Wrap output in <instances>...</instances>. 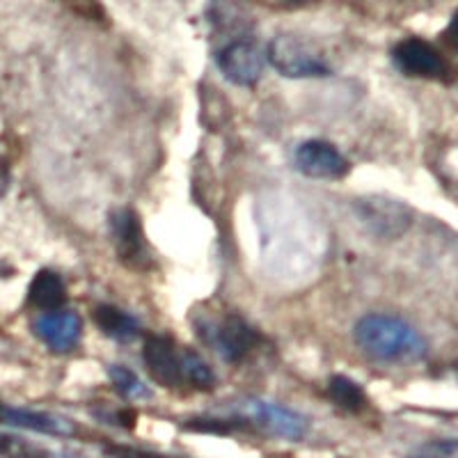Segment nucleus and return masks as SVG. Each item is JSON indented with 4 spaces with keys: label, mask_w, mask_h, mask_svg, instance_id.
I'll list each match as a JSON object with an SVG mask.
<instances>
[{
    "label": "nucleus",
    "mask_w": 458,
    "mask_h": 458,
    "mask_svg": "<svg viewBox=\"0 0 458 458\" xmlns=\"http://www.w3.org/2000/svg\"><path fill=\"white\" fill-rule=\"evenodd\" d=\"M355 344L380 362H420L427 358L424 335L408 321L392 314H367L355 323Z\"/></svg>",
    "instance_id": "nucleus-1"
},
{
    "label": "nucleus",
    "mask_w": 458,
    "mask_h": 458,
    "mask_svg": "<svg viewBox=\"0 0 458 458\" xmlns=\"http://www.w3.org/2000/svg\"><path fill=\"white\" fill-rule=\"evenodd\" d=\"M355 216L378 241L401 239L412 225V208L387 195H367L355 199Z\"/></svg>",
    "instance_id": "nucleus-2"
},
{
    "label": "nucleus",
    "mask_w": 458,
    "mask_h": 458,
    "mask_svg": "<svg viewBox=\"0 0 458 458\" xmlns=\"http://www.w3.org/2000/svg\"><path fill=\"white\" fill-rule=\"evenodd\" d=\"M198 333L225 362H241L257 344L255 330L236 314L198 318Z\"/></svg>",
    "instance_id": "nucleus-3"
},
{
    "label": "nucleus",
    "mask_w": 458,
    "mask_h": 458,
    "mask_svg": "<svg viewBox=\"0 0 458 458\" xmlns=\"http://www.w3.org/2000/svg\"><path fill=\"white\" fill-rule=\"evenodd\" d=\"M268 63L286 79H321L330 76V67L321 55L296 35H276L268 44Z\"/></svg>",
    "instance_id": "nucleus-4"
},
{
    "label": "nucleus",
    "mask_w": 458,
    "mask_h": 458,
    "mask_svg": "<svg viewBox=\"0 0 458 458\" xmlns=\"http://www.w3.org/2000/svg\"><path fill=\"white\" fill-rule=\"evenodd\" d=\"M232 411L241 415L245 422H252L257 427L266 428L273 436L286 437V440H301L310 431V420L292 408L273 403V401L261 399H243L236 401Z\"/></svg>",
    "instance_id": "nucleus-5"
},
{
    "label": "nucleus",
    "mask_w": 458,
    "mask_h": 458,
    "mask_svg": "<svg viewBox=\"0 0 458 458\" xmlns=\"http://www.w3.org/2000/svg\"><path fill=\"white\" fill-rule=\"evenodd\" d=\"M110 236H113L114 250L120 257L122 264L136 271H145L151 266V252L147 245L145 234H142V225L138 214L129 207H117L108 216Z\"/></svg>",
    "instance_id": "nucleus-6"
},
{
    "label": "nucleus",
    "mask_w": 458,
    "mask_h": 458,
    "mask_svg": "<svg viewBox=\"0 0 458 458\" xmlns=\"http://www.w3.org/2000/svg\"><path fill=\"white\" fill-rule=\"evenodd\" d=\"M293 165L301 174L312 179H342L351 170L349 158L326 140L301 142L293 151Z\"/></svg>",
    "instance_id": "nucleus-7"
},
{
    "label": "nucleus",
    "mask_w": 458,
    "mask_h": 458,
    "mask_svg": "<svg viewBox=\"0 0 458 458\" xmlns=\"http://www.w3.org/2000/svg\"><path fill=\"white\" fill-rule=\"evenodd\" d=\"M216 63L225 79L241 88H252L264 72V55L257 44L248 42V39H234L220 48Z\"/></svg>",
    "instance_id": "nucleus-8"
},
{
    "label": "nucleus",
    "mask_w": 458,
    "mask_h": 458,
    "mask_svg": "<svg viewBox=\"0 0 458 458\" xmlns=\"http://www.w3.org/2000/svg\"><path fill=\"white\" fill-rule=\"evenodd\" d=\"M392 60L401 73L412 79H443L447 73V63L433 44L424 42L420 37H408L399 42L392 51Z\"/></svg>",
    "instance_id": "nucleus-9"
},
{
    "label": "nucleus",
    "mask_w": 458,
    "mask_h": 458,
    "mask_svg": "<svg viewBox=\"0 0 458 458\" xmlns=\"http://www.w3.org/2000/svg\"><path fill=\"white\" fill-rule=\"evenodd\" d=\"M142 360H145L147 371L158 386L174 390L183 383L182 378V353L177 351L174 342L161 335L147 337L145 349H142Z\"/></svg>",
    "instance_id": "nucleus-10"
},
{
    "label": "nucleus",
    "mask_w": 458,
    "mask_h": 458,
    "mask_svg": "<svg viewBox=\"0 0 458 458\" xmlns=\"http://www.w3.org/2000/svg\"><path fill=\"white\" fill-rule=\"evenodd\" d=\"M35 335L47 344L48 349L55 353H67L83 335V323L81 317L72 310H55V312H44L35 321Z\"/></svg>",
    "instance_id": "nucleus-11"
},
{
    "label": "nucleus",
    "mask_w": 458,
    "mask_h": 458,
    "mask_svg": "<svg viewBox=\"0 0 458 458\" xmlns=\"http://www.w3.org/2000/svg\"><path fill=\"white\" fill-rule=\"evenodd\" d=\"M0 422L35 433H47V436H73L76 433L72 420L51 415V412L28 411V408L0 406Z\"/></svg>",
    "instance_id": "nucleus-12"
},
{
    "label": "nucleus",
    "mask_w": 458,
    "mask_h": 458,
    "mask_svg": "<svg viewBox=\"0 0 458 458\" xmlns=\"http://www.w3.org/2000/svg\"><path fill=\"white\" fill-rule=\"evenodd\" d=\"M67 298V286L63 277L53 271H39L32 277L28 286V301L32 308L42 310V312H55Z\"/></svg>",
    "instance_id": "nucleus-13"
},
{
    "label": "nucleus",
    "mask_w": 458,
    "mask_h": 458,
    "mask_svg": "<svg viewBox=\"0 0 458 458\" xmlns=\"http://www.w3.org/2000/svg\"><path fill=\"white\" fill-rule=\"evenodd\" d=\"M94 321H97L101 333L117 339V342H131L140 330L136 318L122 312L120 308H113V305H99L94 310Z\"/></svg>",
    "instance_id": "nucleus-14"
},
{
    "label": "nucleus",
    "mask_w": 458,
    "mask_h": 458,
    "mask_svg": "<svg viewBox=\"0 0 458 458\" xmlns=\"http://www.w3.org/2000/svg\"><path fill=\"white\" fill-rule=\"evenodd\" d=\"M328 394L339 408H346L351 412L365 411L367 403H369L365 390L349 376H333L328 383Z\"/></svg>",
    "instance_id": "nucleus-15"
},
{
    "label": "nucleus",
    "mask_w": 458,
    "mask_h": 458,
    "mask_svg": "<svg viewBox=\"0 0 458 458\" xmlns=\"http://www.w3.org/2000/svg\"><path fill=\"white\" fill-rule=\"evenodd\" d=\"M182 378L183 383H188L191 387H198V390H211V387H216L214 369L195 351H182Z\"/></svg>",
    "instance_id": "nucleus-16"
},
{
    "label": "nucleus",
    "mask_w": 458,
    "mask_h": 458,
    "mask_svg": "<svg viewBox=\"0 0 458 458\" xmlns=\"http://www.w3.org/2000/svg\"><path fill=\"white\" fill-rule=\"evenodd\" d=\"M108 376H110V380H113V386H114V390H117V394H122L124 399L142 401V399H149L151 396L149 387H147L145 383H142V380L129 369V367L113 365L108 369Z\"/></svg>",
    "instance_id": "nucleus-17"
},
{
    "label": "nucleus",
    "mask_w": 458,
    "mask_h": 458,
    "mask_svg": "<svg viewBox=\"0 0 458 458\" xmlns=\"http://www.w3.org/2000/svg\"><path fill=\"white\" fill-rule=\"evenodd\" d=\"M0 456L7 458H48V454L44 449L35 447V445L26 443L21 437L7 436V433H0Z\"/></svg>",
    "instance_id": "nucleus-18"
},
{
    "label": "nucleus",
    "mask_w": 458,
    "mask_h": 458,
    "mask_svg": "<svg viewBox=\"0 0 458 458\" xmlns=\"http://www.w3.org/2000/svg\"><path fill=\"white\" fill-rule=\"evenodd\" d=\"M408 458H458V437L431 440L415 449Z\"/></svg>",
    "instance_id": "nucleus-19"
},
{
    "label": "nucleus",
    "mask_w": 458,
    "mask_h": 458,
    "mask_svg": "<svg viewBox=\"0 0 458 458\" xmlns=\"http://www.w3.org/2000/svg\"><path fill=\"white\" fill-rule=\"evenodd\" d=\"M10 182H12V174H10V165L3 157H0V199L5 198L7 191H10Z\"/></svg>",
    "instance_id": "nucleus-20"
},
{
    "label": "nucleus",
    "mask_w": 458,
    "mask_h": 458,
    "mask_svg": "<svg viewBox=\"0 0 458 458\" xmlns=\"http://www.w3.org/2000/svg\"><path fill=\"white\" fill-rule=\"evenodd\" d=\"M445 35H447L449 44H452L454 48H458V12L452 16V21H449L447 32H445Z\"/></svg>",
    "instance_id": "nucleus-21"
}]
</instances>
